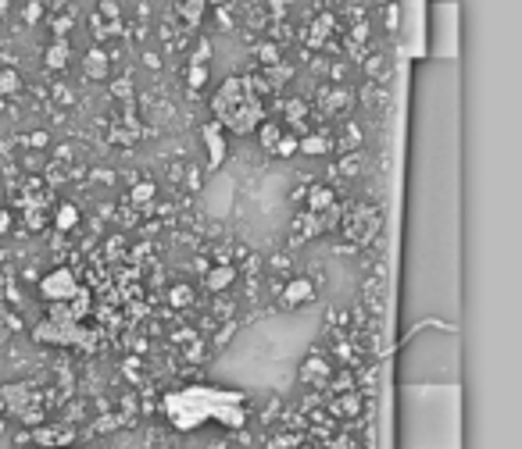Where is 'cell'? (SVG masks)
<instances>
[{
  "instance_id": "2",
  "label": "cell",
  "mask_w": 522,
  "mask_h": 449,
  "mask_svg": "<svg viewBox=\"0 0 522 449\" xmlns=\"http://www.w3.org/2000/svg\"><path fill=\"white\" fill-rule=\"evenodd\" d=\"M212 111H215L218 128L225 132H236V136H247L265 122V100H261V89L255 79H225L218 86V93L212 97Z\"/></svg>"
},
{
  "instance_id": "12",
  "label": "cell",
  "mask_w": 522,
  "mask_h": 449,
  "mask_svg": "<svg viewBox=\"0 0 522 449\" xmlns=\"http://www.w3.org/2000/svg\"><path fill=\"white\" fill-rule=\"evenodd\" d=\"M65 57H68V50H65V46H50V50H47V65H50V68H61V65H65Z\"/></svg>"
},
{
  "instance_id": "10",
  "label": "cell",
  "mask_w": 522,
  "mask_h": 449,
  "mask_svg": "<svg viewBox=\"0 0 522 449\" xmlns=\"http://www.w3.org/2000/svg\"><path fill=\"white\" fill-rule=\"evenodd\" d=\"M87 76H89V79H104V76H108V57H104L100 50H89Z\"/></svg>"
},
{
  "instance_id": "8",
  "label": "cell",
  "mask_w": 522,
  "mask_h": 449,
  "mask_svg": "<svg viewBox=\"0 0 522 449\" xmlns=\"http://www.w3.org/2000/svg\"><path fill=\"white\" fill-rule=\"evenodd\" d=\"M315 296V289H311V282H305V279H298V282H290L287 286V307H298V303H308Z\"/></svg>"
},
{
  "instance_id": "1",
  "label": "cell",
  "mask_w": 522,
  "mask_h": 449,
  "mask_svg": "<svg viewBox=\"0 0 522 449\" xmlns=\"http://www.w3.org/2000/svg\"><path fill=\"white\" fill-rule=\"evenodd\" d=\"M165 413L179 432H193L204 421H218L229 428L244 424V396L240 393H225V389H204V385H190L179 389L165 400Z\"/></svg>"
},
{
  "instance_id": "6",
  "label": "cell",
  "mask_w": 522,
  "mask_h": 449,
  "mask_svg": "<svg viewBox=\"0 0 522 449\" xmlns=\"http://www.w3.org/2000/svg\"><path fill=\"white\" fill-rule=\"evenodd\" d=\"M93 26H97V33L104 36V33H119L122 29V22H119V11H115V4L108 0V4H100V11H97V18H93Z\"/></svg>"
},
{
  "instance_id": "11",
  "label": "cell",
  "mask_w": 522,
  "mask_h": 449,
  "mask_svg": "<svg viewBox=\"0 0 522 449\" xmlns=\"http://www.w3.org/2000/svg\"><path fill=\"white\" fill-rule=\"evenodd\" d=\"M76 218H79V214H76V207H61V210H57V229H72V225H76Z\"/></svg>"
},
{
  "instance_id": "14",
  "label": "cell",
  "mask_w": 522,
  "mask_h": 449,
  "mask_svg": "<svg viewBox=\"0 0 522 449\" xmlns=\"http://www.w3.org/2000/svg\"><path fill=\"white\" fill-rule=\"evenodd\" d=\"M229 279H233V268H222V271H215V275L208 279V289H222Z\"/></svg>"
},
{
  "instance_id": "4",
  "label": "cell",
  "mask_w": 522,
  "mask_h": 449,
  "mask_svg": "<svg viewBox=\"0 0 522 449\" xmlns=\"http://www.w3.org/2000/svg\"><path fill=\"white\" fill-rule=\"evenodd\" d=\"M380 232V214L372 207H354L348 214V236L354 243H369Z\"/></svg>"
},
{
  "instance_id": "9",
  "label": "cell",
  "mask_w": 522,
  "mask_h": 449,
  "mask_svg": "<svg viewBox=\"0 0 522 449\" xmlns=\"http://www.w3.org/2000/svg\"><path fill=\"white\" fill-rule=\"evenodd\" d=\"M204 139H208V147H212V168H218L222 164V158H225V143H222V136H218V122L215 125H208L204 128Z\"/></svg>"
},
{
  "instance_id": "7",
  "label": "cell",
  "mask_w": 522,
  "mask_h": 449,
  "mask_svg": "<svg viewBox=\"0 0 522 449\" xmlns=\"http://www.w3.org/2000/svg\"><path fill=\"white\" fill-rule=\"evenodd\" d=\"M204 57H208V43H204V46L193 54V61H190V86H193V89H201V86H204V79H208Z\"/></svg>"
},
{
  "instance_id": "15",
  "label": "cell",
  "mask_w": 522,
  "mask_h": 449,
  "mask_svg": "<svg viewBox=\"0 0 522 449\" xmlns=\"http://www.w3.org/2000/svg\"><path fill=\"white\" fill-rule=\"evenodd\" d=\"M172 300H175V303H186V300H190V292H186V289H175Z\"/></svg>"
},
{
  "instance_id": "13",
  "label": "cell",
  "mask_w": 522,
  "mask_h": 449,
  "mask_svg": "<svg viewBox=\"0 0 522 449\" xmlns=\"http://www.w3.org/2000/svg\"><path fill=\"white\" fill-rule=\"evenodd\" d=\"M15 86H18V76L11 68H4L0 72V93H15Z\"/></svg>"
},
{
  "instance_id": "5",
  "label": "cell",
  "mask_w": 522,
  "mask_h": 449,
  "mask_svg": "<svg viewBox=\"0 0 522 449\" xmlns=\"http://www.w3.org/2000/svg\"><path fill=\"white\" fill-rule=\"evenodd\" d=\"M204 11H208V0H179L175 4V15H179L183 29H197L201 18H204Z\"/></svg>"
},
{
  "instance_id": "3",
  "label": "cell",
  "mask_w": 522,
  "mask_h": 449,
  "mask_svg": "<svg viewBox=\"0 0 522 449\" xmlns=\"http://www.w3.org/2000/svg\"><path fill=\"white\" fill-rule=\"evenodd\" d=\"M76 275L68 271V268H57V271H50L44 282H40V296H44L47 303H65V300H72L76 296Z\"/></svg>"
}]
</instances>
